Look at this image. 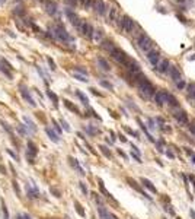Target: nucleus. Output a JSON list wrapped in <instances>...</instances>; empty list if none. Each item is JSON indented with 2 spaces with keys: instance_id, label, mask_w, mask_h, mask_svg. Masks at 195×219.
<instances>
[{
  "instance_id": "41",
  "label": "nucleus",
  "mask_w": 195,
  "mask_h": 219,
  "mask_svg": "<svg viewBox=\"0 0 195 219\" xmlns=\"http://www.w3.org/2000/svg\"><path fill=\"white\" fill-rule=\"evenodd\" d=\"M13 13H15V15H25V9H22V8H16L15 10H13Z\"/></svg>"
},
{
  "instance_id": "44",
  "label": "nucleus",
  "mask_w": 195,
  "mask_h": 219,
  "mask_svg": "<svg viewBox=\"0 0 195 219\" xmlns=\"http://www.w3.org/2000/svg\"><path fill=\"white\" fill-rule=\"evenodd\" d=\"M1 126L4 127V130H6V132H9V135L12 136V130H10V127H9V124H7V123H4V121H1ZM12 137H13V136H12Z\"/></svg>"
},
{
  "instance_id": "15",
  "label": "nucleus",
  "mask_w": 195,
  "mask_h": 219,
  "mask_svg": "<svg viewBox=\"0 0 195 219\" xmlns=\"http://www.w3.org/2000/svg\"><path fill=\"white\" fill-rule=\"evenodd\" d=\"M128 183H130V185H131L133 188H136V190H137V191H138V193H141V194H143V196H144L146 199H149V200H152V197H150V196H149V194H147V193H144V191H143V190L140 188V185L137 184V183H136V181H134V180H131V178H128Z\"/></svg>"
},
{
  "instance_id": "30",
  "label": "nucleus",
  "mask_w": 195,
  "mask_h": 219,
  "mask_svg": "<svg viewBox=\"0 0 195 219\" xmlns=\"http://www.w3.org/2000/svg\"><path fill=\"white\" fill-rule=\"evenodd\" d=\"M23 121H25L26 124H28V127H29L31 130H35V129H36V127L34 126V123H32V120H31L29 117H23Z\"/></svg>"
},
{
  "instance_id": "12",
  "label": "nucleus",
  "mask_w": 195,
  "mask_h": 219,
  "mask_svg": "<svg viewBox=\"0 0 195 219\" xmlns=\"http://www.w3.org/2000/svg\"><path fill=\"white\" fill-rule=\"evenodd\" d=\"M168 75L172 77L173 82H179L181 80V72H179L178 66H170L169 70H168Z\"/></svg>"
},
{
  "instance_id": "62",
  "label": "nucleus",
  "mask_w": 195,
  "mask_h": 219,
  "mask_svg": "<svg viewBox=\"0 0 195 219\" xmlns=\"http://www.w3.org/2000/svg\"><path fill=\"white\" fill-rule=\"evenodd\" d=\"M79 2H82V3H85V0H79Z\"/></svg>"
},
{
  "instance_id": "5",
  "label": "nucleus",
  "mask_w": 195,
  "mask_h": 219,
  "mask_svg": "<svg viewBox=\"0 0 195 219\" xmlns=\"http://www.w3.org/2000/svg\"><path fill=\"white\" fill-rule=\"evenodd\" d=\"M137 44H138V48H140L141 51H144L146 54H147L149 51L153 50V41H152V38H150L149 35H146V34H141L140 37H138Z\"/></svg>"
},
{
  "instance_id": "43",
  "label": "nucleus",
  "mask_w": 195,
  "mask_h": 219,
  "mask_svg": "<svg viewBox=\"0 0 195 219\" xmlns=\"http://www.w3.org/2000/svg\"><path fill=\"white\" fill-rule=\"evenodd\" d=\"M52 124H54V129H55V132H57V133L60 135V133H61V127L58 126V123H57L55 120H52Z\"/></svg>"
},
{
  "instance_id": "18",
  "label": "nucleus",
  "mask_w": 195,
  "mask_h": 219,
  "mask_svg": "<svg viewBox=\"0 0 195 219\" xmlns=\"http://www.w3.org/2000/svg\"><path fill=\"white\" fill-rule=\"evenodd\" d=\"M45 133L50 136V139L52 140V142H58V140H60V137L57 136V133H55L54 130H51L50 127H45Z\"/></svg>"
},
{
  "instance_id": "49",
  "label": "nucleus",
  "mask_w": 195,
  "mask_h": 219,
  "mask_svg": "<svg viewBox=\"0 0 195 219\" xmlns=\"http://www.w3.org/2000/svg\"><path fill=\"white\" fill-rule=\"evenodd\" d=\"M189 130H191V133L195 136V121H192V123L189 124Z\"/></svg>"
},
{
  "instance_id": "26",
  "label": "nucleus",
  "mask_w": 195,
  "mask_h": 219,
  "mask_svg": "<svg viewBox=\"0 0 195 219\" xmlns=\"http://www.w3.org/2000/svg\"><path fill=\"white\" fill-rule=\"evenodd\" d=\"M64 105H66V107H67L68 110H71L73 113H76V114H79V110H77V107H74V105H73V104H71L70 101H64Z\"/></svg>"
},
{
  "instance_id": "42",
  "label": "nucleus",
  "mask_w": 195,
  "mask_h": 219,
  "mask_svg": "<svg viewBox=\"0 0 195 219\" xmlns=\"http://www.w3.org/2000/svg\"><path fill=\"white\" fill-rule=\"evenodd\" d=\"M60 123H61V126H63V129H64L66 132H70V126H68V124H67V121H64V120H61Z\"/></svg>"
},
{
  "instance_id": "37",
  "label": "nucleus",
  "mask_w": 195,
  "mask_h": 219,
  "mask_svg": "<svg viewBox=\"0 0 195 219\" xmlns=\"http://www.w3.org/2000/svg\"><path fill=\"white\" fill-rule=\"evenodd\" d=\"M99 83H101V86H103V88H106V89H109V91L112 89V88H114V86H112V83H109V82H106V80H101Z\"/></svg>"
},
{
  "instance_id": "35",
  "label": "nucleus",
  "mask_w": 195,
  "mask_h": 219,
  "mask_svg": "<svg viewBox=\"0 0 195 219\" xmlns=\"http://www.w3.org/2000/svg\"><path fill=\"white\" fill-rule=\"evenodd\" d=\"M74 70H76V72H79V75L87 76V70H86V69H83V67H80V66H76V67H74Z\"/></svg>"
},
{
  "instance_id": "8",
  "label": "nucleus",
  "mask_w": 195,
  "mask_h": 219,
  "mask_svg": "<svg viewBox=\"0 0 195 219\" xmlns=\"http://www.w3.org/2000/svg\"><path fill=\"white\" fill-rule=\"evenodd\" d=\"M153 96H154V104H156V105H159V107H162V105H165V104H166V99H168V92L160 91V92H156Z\"/></svg>"
},
{
  "instance_id": "19",
  "label": "nucleus",
  "mask_w": 195,
  "mask_h": 219,
  "mask_svg": "<svg viewBox=\"0 0 195 219\" xmlns=\"http://www.w3.org/2000/svg\"><path fill=\"white\" fill-rule=\"evenodd\" d=\"M102 48H103V50H106L108 53H111V51L115 48V45H114V42H112V41L106 40V41H102Z\"/></svg>"
},
{
  "instance_id": "39",
  "label": "nucleus",
  "mask_w": 195,
  "mask_h": 219,
  "mask_svg": "<svg viewBox=\"0 0 195 219\" xmlns=\"http://www.w3.org/2000/svg\"><path fill=\"white\" fill-rule=\"evenodd\" d=\"M131 158H133L134 161H137V162H140V164L143 162V161H141V158H140V155H137L136 152H133V151H131Z\"/></svg>"
},
{
  "instance_id": "55",
  "label": "nucleus",
  "mask_w": 195,
  "mask_h": 219,
  "mask_svg": "<svg viewBox=\"0 0 195 219\" xmlns=\"http://www.w3.org/2000/svg\"><path fill=\"white\" fill-rule=\"evenodd\" d=\"M166 155H168L169 158H175V155H173V153H172L170 151H166Z\"/></svg>"
},
{
  "instance_id": "27",
  "label": "nucleus",
  "mask_w": 195,
  "mask_h": 219,
  "mask_svg": "<svg viewBox=\"0 0 195 219\" xmlns=\"http://www.w3.org/2000/svg\"><path fill=\"white\" fill-rule=\"evenodd\" d=\"M1 213H3V219H9L7 207H6V204H4V202H3V200H1Z\"/></svg>"
},
{
  "instance_id": "2",
  "label": "nucleus",
  "mask_w": 195,
  "mask_h": 219,
  "mask_svg": "<svg viewBox=\"0 0 195 219\" xmlns=\"http://www.w3.org/2000/svg\"><path fill=\"white\" fill-rule=\"evenodd\" d=\"M137 86H138V91H140V93H141V96H143V98H146V99L152 98L153 95L156 93L154 86L149 82V79H147V77L141 79V80L137 83Z\"/></svg>"
},
{
  "instance_id": "3",
  "label": "nucleus",
  "mask_w": 195,
  "mask_h": 219,
  "mask_svg": "<svg viewBox=\"0 0 195 219\" xmlns=\"http://www.w3.org/2000/svg\"><path fill=\"white\" fill-rule=\"evenodd\" d=\"M117 24H118V26L124 31V32H133L134 31V28H136V22L131 19V18L128 16V15H124V16H119L117 18Z\"/></svg>"
},
{
  "instance_id": "6",
  "label": "nucleus",
  "mask_w": 195,
  "mask_h": 219,
  "mask_svg": "<svg viewBox=\"0 0 195 219\" xmlns=\"http://www.w3.org/2000/svg\"><path fill=\"white\" fill-rule=\"evenodd\" d=\"M79 31L85 35V37H87L89 40H92V35H93V32H95L93 26L90 25V24H87V22H82L80 26H79Z\"/></svg>"
},
{
  "instance_id": "13",
  "label": "nucleus",
  "mask_w": 195,
  "mask_h": 219,
  "mask_svg": "<svg viewBox=\"0 0 195 219\" xmlns=\"http://www.w3.org/2000/svg\"><path fill=\"white\" fill-rule=\"evenodd\" d=\"M45 12L48 13V15H55L57 13V3L55 2H52V0H47L45 2Z\"/></svg>"
},
{
  "instance_id": "20",
  "label": "nucleus",
  "mask_w": 195,
  "mask_h": 219,
  "mask_svg": "<svg viewBox=\"0 0 195 219\" xmlns=\"http://www.w3.org/2000/svg\"><path fill=\"white\" fill-rule=\"evenodd\" d=\"M187 92L189 98H195V82H191L187 85Z\"/></svg>"
},
{
  "instance_id": "45",
  "label": "nucleus",
  "mask_w": 195,
  "mask_h": 219,
  "mask_svg": "<svg viewBox=\"0 0 195 219\" xmlns=\"http://www.w3.org/2000/svg\"><path fill=\"white\" fill-rule=\"evenodd\" d=\"M165 210H166V212H169L170 215H175V210L172 209V206H170V204H166V206H165Z\"/></svg>"
},
{
  "instance_id": "48",
  "label": "nucleus",
  "mask_w": 195,
  "mask_h": 219,
  "mask_svg": "<svg viewBox=\"0 0 195 219\" xmlns=\"http://www.w3.org/2000/svg\"><path fill=\"white\" fill-rule=\"evenodd\" d=\"M92 3H93V0H85V3H83V5H85L86 9H89L90 6H92Z\"/></svg>"
},
{
  "instance_id": "23",
  "label": "nucleus",
  "mask_w": 195,
  "mask_h": 219,
  "mask_svg": "<svg viewBox=\"0 0 195 219\" xmlns=\"http://www.w3.org/2000/svg\"><path fill=\"white\" fill-rule=\"evenodd\" d=\"M117 16H118V9H117V8H111L109 9V22L117 21Z\"/></svg>"
},
{
  "instance_id": "52",
  "label": "nucleus",
  "mask_w": 195,
  "mask_h": 219,
  "mask_svg": "<svg viewBox=\"0 0 195 219\" xmlns=\"http://www.w3.org/2000/svg\"><path fill=\"white\" fill-rule=\"evenodd\" d=\"M89 91H90V92L93 93V95H98V96H102V93H99V92H98V91H96V89H93V88H90Z\"/></svg>"
},
{
  "instance_id": "59",
  "label": "nucleus",
  "mask_w": 195,
  "mask_h": 219,
  "mask_svg": "<svg viewBox=\"0 0 195 219\" xmlns=\"http://www.w3.org/2000/svg\"><path fill=\"white\" fill-rule=\"evenodd\" d=\"M23 219H31V216H29V215H25V216H23Z\"/></svg>"
},
{
  "instance_id": "25",
  "label": "nucleus",
  "mask_w": 195,
  "mask_h": 219,
  "mask_svg": "<svg viewBox=\"0 0 195 219\" xmlns=\"http://www.w3.org/2000/svg\"><path fill=\"white\" fill-rule=\"evenodd\" d=\"M28 148H29L28 155H31V153H32V155H36V152H38V151H36V146L34 145V142H31V140H29V142H28Z\"/></svg>"
},
{
  "instance_id": "38",
  "label": "nucleus",
  "mask_w": 195,
  "mask_h": 219,
  "mask_svg": "<svg viewBox=\"0 0 195 219\" xmlns=\"http://www.w3.org/2000/svg\"><path fill=\"white\" fill-rule=\"evenodd\" d=\"M99 149L102 151V153H103V155H105L106 158H111V152L108 151V148H106V146H101Z\"/></svg>"
},
{
  "instance_id": "28",
  "label": "nucleus",
  "mask_w": 195,
  "mask_h": 219,
  "mask_svg": "<svg viewBox=\"0 0 195 219\" xmlns=\"http://www.w3.org/2000/svg\"><path fill=\"white\" fill-rule=\"evenodd\" d=\"M74 206H76V210H77V213H79L80 216H85L86 213H85V210H83V207L80 206V203H79V202H74Z\"/></svg>"
},
{
  "instance_id": "53",
  "label": "nucleus",
  "mask_w": 195,
  "mask_h": 219,
  "mask_svg": "<svg viewBox=\"0 0 195 219\" xmlns=\"http://www.w3.org/2000/svg\"><path fill=\"white\" fill-rule=\"evenodd\" d=\"M51 193L54 194V196H55V197H60V191H57V190H55V188H51Z\"/></svg>"
},
{
  "instance_id": "22",
  "label": "nucleus",
  "mask_w": 195,
  "mask_h": 219,
  "mask_svg": "<svg viewBox=\"0 0 195 219\" xmlns=\"http://www.w3.org/2000/svg\"><path fill=\"white\" fill-rule=\"evenodd\" d=\"M166 104H169L170 107H178V99L172 95V93H168V99H166Z\"/></svg>"
},
{
  "instance_id": "16",
  "label": "nucleus",
  "mask_w": 195,
  "mask_h": 219,
  "mask_svg": "<svg viewBox=\"0 0 195 219\" xmlns=\"http://www.w3.org/2000/svg\"><path fill=\"white\" fill-rule=\"evenodd\" d=\"M141 184L144 185L146 188H149L152 193H157V190H156V187L153 185V183L150 181V180H147V178H141Z\"/></svg>"
},
{
  "instance_id": "1",
  "label": "nucleus",
  "mask_w": 195,
  "mask_h": 219,
  "mask_svg": "<svg viewBox=\"0 0 195 219\" xmlns=\"http://www.w3.org/2000/svg\"><path fill=\"white\" fill-rule=\"evenodd\" d=\"M50 35H51V38L58 40V41H63V42L73 41V38H71V37H70V34H68L66 29H64V26H63V25L51 26V28H50Z\"/></svg>"
},
{
  "instance_id": "56",
  "label": "nucleus",
  "mask_w": 195,
  "mask_h": 219,
  "mask_svg": "<svg viewBox=\"0 0 195 219\" xmlns=\"http://www.w3.org/2000/svg\"><path fill=\"white\" fill-rule=\"evenodd\" d=\"M0 172H1V174H7V172H6V169H4V167H3V165H0Z\"/></svg>"
},
{
  "instance_id": "4",
  "label": "nucleus",
  "mask_w": 195,
  "mask_h": 219,
  "mask_svg": "<svg viewBox=\"0 0 195 219\" xmlns=\"http://www.w3.org/2000/svg\"><path fill=\"white\" fill-rule=\"evenodd\" d=\"M109 54L112 56V59L115 60L117 63H119L121 66H127L128 61L131 60V59H130V57L127 56V53H125V51H122L121 48H117V47H115L114 50L111 51Z\"/></svg>"
},
{
  "instance_id": "51",
  "label": "nucleus",
  "mask_w": 195,
  "mask_h": 219,
  "mask_svg": "<svg viewBox=\"0 0 195 219\" xmlns=\"http://www.w3.org/2000/svg\"><path fill=\"white\" fill-rule=\"evenodd\" d=\"M17 130H19V133L23 136V135H26V130H25V127H22V126H19L17 127Z\"/></svg>"
},
{
  "instance_id": "32",
  "label": "nucleus",
  "mask_w": 195,
  "mask_h": 219,
  "mask_svg": "<svg viewBox=\"0 0 195 219\" xmlns=\"http://www.w3.org/2000/svg\"><path fill=\"white\" fill-rule=\"evenodd\" d=\"M47 95H48V96H50L51 99H52V102H54L55 105L58 104V98H57V95H55V93H52L51 91H47Z\"/></svg>"
},
{
  "instance_id": "58",
  "label": "nucleus",
  "mask_w": 195,
  "mask_h": 219,
  "mask_svg": "<svg viewBox=\"0 0 195 219\" xmlns=\"http://www.w3.org/2000/svg\"><path fill=\"white\" fill-rule=\"evenodd\" d=\"M189 213H191V216L195 219V212H194V210H189Z\"/></svg>"
},
{
  "instance_id": "47",
  "label": "nucleus",
  "mask_w": 195,
  "mask_h": 219,
  "mask_svg": "<svg viewBox=\"0 0 195 219\" xmlns=\"http://www.w3.org/2000/svg\"><path fill=\"white\" fill-rule=\"evenodd\" d=\"M7 153H9V155H10V156H12V158H13L15 161H17V155L15 153V152H12V149H7Z\"/></svg>"
},
{
  "instance_id": "11",
  "label": "nucleus",
  "mask_w": 195,
  "mask_h": 219,
  "mask_svg": "<svg viewBox=\"0 0 195 219\" xmlns=\"http://www.w3.org/2000/svg\"><path fill=\"white\" fill-rule=\"evenodd\" d=\"M147 60L150 61V64H153L154 67H156V64L159 63V60H160V54L157 53L156 50H152L147 53Z\"/></svg>"
},
{
  "instance_id": "9",
  "label": "nucleus",
  "mask_w": 195,
  "mask_h": 219,
  "mask_svg": "<svg viewBox=\"0 0 195 219\" xmlns=\"http://www.w3.org/2000/svg\"><path fill=\"white\" fill-rule=\"evenodd\" d=\"M173 117L176 118V121H178L179 124H187L188 123V114L184 110H176L175 114H173Z\"/></svg>"
},
{
  "instance_id": "61",
  "label": "nucleus",
  "mask_w": 195,
  "mask_h": 219,
  "mask_svg": "<svg viewBox=\"0 0 195 219\" xmlns=\"http://www.w3.org/2000/svg\"><path fill=\"white\" fill-rule=\"evenodd\" d=\"M178 3H185V0H178Z\"/></svg>"
},
{
  "instance_id": "33",
  "label": "nucleus",
  "mask_w": 195,
  "mask_h": 219,
  "mask_svg": "<svg viewBox=\"0 0 195 219\" xmlns=\"http://www.w3.org/2000/svg\"><path fill=\"white\" fill-rule=\"evenodd\" d=\"M86 132H87L89 135H98V133H99V130H98V129H95V127H92V126H87V127H86Z\"/></svg>"
},
{
  "instance_id": "54",
  "label": "nucleus",
  "mask_w": 195,
  "mask_h": 219,
  "mask_svg": "<svg viewBox=\"0 0 195 219\" xmlns=\"http://www.w3.org/2000/svg\"><path fill=\"white\" fill-rule=\"evenodd\" d=\"M118 153H119V155H121V156H122V158H125V159H127V155H125L124 152L121 151V149H118Z\"/></svg>"
},
{
  "instance_id": "14",
  "label": "nucleus",
  "mask_w": 195,
  "mask_h": 219,
  "mask_svg": "<svg viewBox=\"0 0 195 219\" xmlns=\"http://www.w3.org/2000/svg\"><path fill=\"white\" fill-rule=\"evenodd\" d=\"M20 93H22V96H23V99H26V101L29 102L31 105H36V102L34 101V98L31 96V93H29V91H28L26 88H22V89H20Z\"/></svg>"
},
{
  "instance_id": "21",
  "label": "nucleus",
  "mask_w": 195,
  "mask_h": 219,
  "mask_svg": "<svg viewBox=\"0 0 195 219\" xmlns=\"http://www.w3.org/2000/svg\"><path fill=\"white\" fill-rule=\"evenodd\" d=\"M98 64L101 66V69H103V70H106V72H108V70H111V67H109V63H108V61H106L105 59H102V57H99V59H98Z\"/></svg>"
},
{
  "instance_id": "24",
  "label": "nucleus",
  "mask_w": 195,
  "mask_h": 219,
  "mask_svg": "<svg viewBox=\"0 0 195 219\" xmlns=\"http://www.w3.org/2000/svg\"><path fill=\"white\" fill-rule=\"evenodd\" d=\"M76 95L79 96V99L83 102L85 105H87V104H89V99H87V96H86V95H85L83 92H80V91H76Z\"/></svg>"
},
{
  "instance_id": "31",
  "label": "nucleus",
  "mask_w": 195,
  "mask_h": 219,
  "mask_svg": "<svg viewBox=\"0 0 195 219\" xmlns=\"http://www.w3.org/2000/svg\"><path fill=\"white\" fill-rule=\"evenodd\" d=\"M92 40H93V41H101L102 40V32L101 31H95L93 35H92Z\"/></svg>"
},
{
  "instance_id": "7",
  "label": "nucleus",
  "mask_w": 195,
  "mask_h": 219,
  "mask_svg": "<svg viewBox=\"0 0 195 219\" xmlns=\"http://www.w3.org/2000/svg\"><path fill=\"white\" fill-rule=\"evenodd\" d=\"M170 67V61L168 59H160L159 60V63L156 64V70L159 72V73H168V70Z\"/></svg>"
},
{
  "instance_id": "36",
  "label": "nucleus",
  "mask_w": 195,
  "mask_h": 219,
  "mask_svg": "<svg viewBox=\"0 0 195 219\" xmlns=\"http://www.w3.org/2000/svg\"><path fill=\"white\" fill-rule=\"evenodd\" d=\"M12 185H13V188H15V193H16V196H19V197H20V190H19V185H17L16 180H13V181H12Z\"/></svg>"
},
{
  "instance_id": "46",
  "label": "nucleus",
  "mask_w": 195,
  "mask_h": 219,
  "mask_svg": "<svg viewBox=\"0 0 195 219\" xmlns=\"http://www.w3.org/2000/svg\"><path fill=\"white\" fill-rule=\"evenodd\" d=\"M47 61H48V64H50V67H51V70H55V63L52 61V59H47Z\"/></svg>"
},
{
  "instance_id": "50",
  "label": "nucleus",
  "mask_w": 195,
  "mask_h": 219,
  "mask_svg": "<svg viewBox=\"0 0 195 219\" xmlns=\"http://www.w3.org/2000/svg\"><path fill=\"white\" fill-rule=\"evenodd\" d=\"M79 185H80V188H82V191L85 194H87V188H86V185H85V183H79Z\"/></svg>"
},
{
  "instance_id": "29",
  "label": "nucleus",
  "mask_w": 195,
  "mask_h": 219,
  "mask_svg": "<svg viewBox=\"0 0 195 219\" xmlns=\"http://www.w3.org/2000/svg\"><path fill=\"white\" fill-rule=\"evenodd\" d=\"M147 124H149V129H150V130H156V129H157L154 118H149V120H147Z\"/></svg>"
},
{
  "instance_id": "17",
  "label": "nucleus",
  "mask_w": 195,
  "mask_h": 219,
  "mask_svg": "<svg viewBox=\"0 0 195 219\" xmlns=\"http://www.w3.org/2000/svg\"><path fill=\"white\" fill-rule=\"evenodd\" d=\"M99 215H101L102 219H117L114 215H112V213H109V212L106 210L105 207H102V206L99 207Z\"/></svg>"
},
{
  "instance_id": "40",
  "label": "nucleus",
  "mask_w": 195,
  "mask_h": 219,
  "mask_svg": "<svg viewBox=\"0 0 195 219\" xmlns=\"http://www.w3.org/2000/svg\"><path fill=\"white\" fill-rule=\"evenodd\" d=\"M176 88H178V89H184V88H187V83L181 79L179 82H176Z\"/></svg>"
},
{
  "instance_id": "63",
  "label": "nucleus",
  "mask_w": 195,
  "mask_h": 219,
  "mask_svg": "<svg viewBox=\"0 0 195 219\" xmlns=\"http://www.w3.org/2000/svg\"><path fill=\"white\" fill-rule=\"evenodd\" d=\"M39 2H45V0H39Z\"/></svg>"
},
{
  "instance_id": "60",
  "label": "nucleus",
  "mask_w": 195,
  "mask_h": 219,
  "mask_svg": "<svg viewBox=\"0 0 195 219\" xmlns=\"http://www.w3.org/2000/svg\"><path fill=\"white\" fill-rule=\"evenodd\" d=\"M192 162L195 164V155H192Z\"/></svg>"
},
{
  "instance_id": "34",
  "label": "nucleus",
  "mask_w": 195,
  "mask_h": 219,
  "mask_svg": "<svg viewBox=\"0 0 195 219\" xmlns=\"http://www.w3.org/2000/svg\"><path fill=\"white\" fill-rule=\"evenodd\" d=\"M74 79H77V80H80V82H87V80H89V79H87V76L79 75V73H74Z\"/></svg>"
},
{
  "instance_id": "57",
  "label": "nucleus",
  "mask_w": 195,
  "mask_h": 219,
  "mask_svg": "<svg viewBox=\"0 0 195 219\" xmlns=\"http://www.w3.org/2000/svg\"><path fill=\"white\" fill-rule=\"evenodd\" d=\"M119 139H121V142H127V139H125L122 135H119Z\"/></svg>"
},
{
  "instance_id": "10",
  "label": "nucleus",
  "mask_w": 195,
  "mask_h": 219,
  "mask_svg": "<svg viewBox=\"0 0 195 219\" xmlns=\"http://www.w3.org/2000/svg\"><path fill=\"white\" fill-rule=\"evenodd\" d=\"M95 10H96L101 16H103V15H106L108 5H106L103 0H96V2H95Z\"/></svg>"
}]
</instances>
